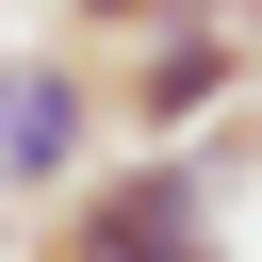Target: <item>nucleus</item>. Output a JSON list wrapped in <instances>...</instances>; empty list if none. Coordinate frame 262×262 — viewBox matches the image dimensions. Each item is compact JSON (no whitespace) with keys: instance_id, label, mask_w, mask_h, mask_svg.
Masks as SVG:
<instances>
[{"instance_id":"39448f33","label":"nucleus","mask_w":262,"mask_h":262,"mask_svg":"<svg viewBox=\"0 0 262 262\" xmlns=\"http://www.w3.org/2000/svg\"><path fill=\"white\" fill-rule=\"evenodd\" d=\"M213 164H262V98H246V115H229V147H213Z\"/></svg>"},{"instance_id":"423d86ee","label":"nucleus","mask_w":262,"mask_h":262,"mask_svg":"<svg viewBox=\"0 0 262 262\" xmlns=\"http://www.w3.org/2000/svg\"><path fill=\"white\" fill-rule=\"evenodd\" d=\"M213 16H229V33H246V49H262V0H213Z\"/></svg>"},{"instance_id":"f257e3e1","label":"nucleus","mask_w":262,"mask_h":262,"mask_svg":"<svg viewBox=\"0 0 262 262\" xmlns=\"http://www.w3.org/2000/svg\"><path fill=\"white\" fill-rule=\"evenodd\" d=\"M213 196H229V164H213V147H98V164H82V196H49V213H66V229H49V262H229Z\"/></svg>"},{"instance_id":"f03ea898","label":"nucleus","mask_w":262,"mask_h":262,"mask_svg":"<svg viewBox=\"0 0 262 262\" xmlns=\"http://www.w3.org/2000/svg\"><path fill=\"white\" fill-rule=\"evenodd\" d=\"M246 98H262V49H246L229 16H180V33H147V49L98 66V115H115L131 147H196V131H229Z\"/></svg>"},{"instance_id":"20e7f679","label":"nucleus","mask_w":262,"mask_h":262,"mask_svg":"<svg viewBox=\"0 0 262 262\" xmlns=\"http://www.w3.org/2000/svg\"><path fill=\"white\" fill-rule=\"evenodd\" d=\"M180 16H213V0H66V49H82V66H115V49L180 33Z\"/></svg>"},{"instance_id":"7ed1b4c3","label":"nucleus","mask_w":262,"mask_h":262,"mask_svg":"<svg viewBox=\"0 0 262 262\" xmlns=\"http://www.w3.org/2000/svg\"><path fill=\"white\" fill-rule=\"evenodd\" d=\"M98 147H115L98 66H82V49H0V213L82 196V164H98Z\"/></svg>"},{"instance_id":"0eeeda50","label":"nucleus","mask_w":262,"mask_h":262,"mask_svg":"<svg viewBox=\"0 0 262 262\" xmlns=\"http://www.w3.org/2000/svg\"><path fill=\"white\" fill-rule=\"evenodd\" d=\"M0 262H16V213H0Z\"/></svg>"}]
</instances>
